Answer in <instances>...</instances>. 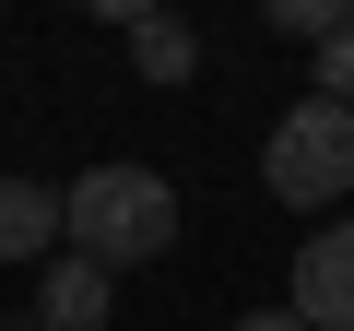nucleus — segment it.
<instances>
[{"instance_id": "6", "label": "nucleus", "mask_w": 354, "mask_h": 331, "mask_svg": "<svg viewBox=\"0 0 354 331\" xmlns=\"http://www.w3.org/2000/svg\"><path fill=\"white\" fill-rule=\"evenodd\" d=\"M130 71H142V83H189V71H201V36L177 24V12H142V24H130Z\"/></svg>"}, {"instance_id": "3", "label": "nucleus", "mask_w": 354, "mask_h": 331, "mask_svg": "<svg viewBox=\"0 0 354 331\" xmlns=\"http://www.w3.org/2000/svg\"><path fill=\"white\" fill-rule=\"evenodd\" d=\"M283 307H295V319H319V331H354V225H319V237L295 249Z\"/></svg>"}, {"instance_id": "2", "label": "nucleus", "mask_w": 354, "mask_h": 331, "mask_svg": "<svg viewBox=\"0 0 354 331\" xmlns=\"http://www.w3.org/2000/svg\"><path fill=\"white\" fill-rule=\"evenodd\" d=\"M260 178H272L283 213H330V202L354 190V107H342V95L283 107V130L260 142Z\"/></svg>"}, {"instance_id": "10", "label": "nucleus", "mask_w": 354, "mask_h": 331, "mask_svg": "<svg viewBox=\"0 0 354 331\" xmlns=\"http://www.w3.org/2000/svg\"><path fill=\"white\" fill-rule=\"evenodd\" d=\"M236 331H319V319H295V307H260V319H236Z\"/></svg>"}, {"instance_id": "1", "label": "nucleus", "mask_w": 354, "mask_h": 331, "mask_svg": "<svg viewBox=\"0 0 354 331\" xmlns=\"http://www.w3.org/2000/svg\"><path fill=\"white\" fill-rule=\"evenodd\" d=\"M71 249L106 260V272H142L177 249V190L153 166H83L71 178Z\"/></svg>"}, {"instance_id": "9", "label": "nucleus", "mask_w": 354, "mask_h": 331, "mask_svg": "<svg viewBox=\"0 0 354 331\" xmlns=\"http://www.w3.org/2000/svg\"><path fill=\"white\" fill-rule=\"evenodd\" d=\"M83 12H106V24H142V12H165V0H83Z\"/></svg>"}, {"instance_id": "8", "label": "nucleus", "mask_w": 354, "mask_h": 331, "mask_svg": "<svg viewBox=\"0 0 354 331\" xmlns=\"http://www.w3.org/2000/svg\"><path fill=\"white\" fill-rule=\"evenodd\" d=\"M307 60H319V95H342V107H354V24H330Z\"/></svg>"}, {"instance_id": "7", "label": "nucleus", "mask_w": 354, "mask_h": 331, "mask_svg": "<svg viewBox=\"0 0 354 331\" xmlns=\"http://www.w3.org/2000/svg\"><path fill=\"white\" fill-rule=\"evenodd\" d=\"M260 12H272V36H330V24H354V0H260Z\"/></svg>"}, {"instance_id": "4", "label": "nucleus", "mask_w": 354, "mask_h": 331, "mask_svg": "<svg viewBox=\"0 0 354 331\" xmlns=\"http://www.w3.org/2000/svg\"><path fill=\"white\" fill-rule=\"evenodd\" d=\"M71 237V190H36V178H0V260H48Z\"/></svg>"}, {"instance_id": "5", "label": "nucleus", "mask_w": 354, "mask_h": 331, "mask_svg": "<svg viewBox=\"0 0 354 331\" xmlns=\"http://www.w3.org/2000/svg\"><path fill=\"white\" fill-rule=\"evenodd\" d=\"M106 284H118V272L83 260V249L48 260V284H36V331H106Z\"/></svg>"}]
</instances>
